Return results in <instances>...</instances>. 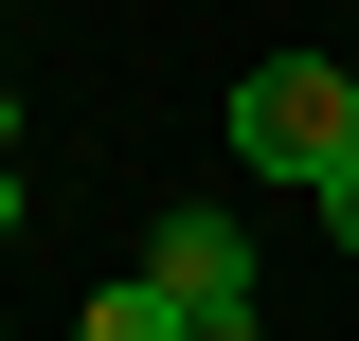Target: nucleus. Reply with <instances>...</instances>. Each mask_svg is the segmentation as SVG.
Instances as JSON below:
<instances>
[{
    "mask_svg": "<svg viewBox=\"0 0 359 341\" xmlns=\"http://www.w3.org/2000/svg\"><path fill=\"white\" fill-rule=\"evenodd\" d=\"M233 162L287 180V198H323V180L359 162V72L341 54H252V72H233Z\"/></svg>",
    "mask_w": 359,
    "mask_h": 341,
    "instance_id": "1",
    "label": "nucleus"
},
{
    "mask_svg": "<svg viewBox=\"0 0 359 341\" xmlns=\"http://www.w3.org/2000/svg\"><path fill=\"white\" fill-rule=\"evenodd\" d=\"M144 288H180V323L252 305V234H233V198H180L162 234H144Z\"/></svg>",
    "mask_w": 359,
    "mask_h": 341,
    "instance_id": "2",
    "label": "nucleus"
},
{
    "mask_svg": "<svg viewBox=\"0 0 359 341\" xmlns=\"http://www.w3.org/2000/svg\"><path fill=\"white\" fill-rule=\"evenodd\" d=\"M72 341H198V323H180V288H90Z\"/></svg>",
    "mask_w": 359,
    "mask_h": 341,
    "instance_id": "3",
    "label": "nucleus"
},
{
    "mask_svg": "<svg viewBox=\"0 0 359 341\" xmlns=\"http://www.w3.org/2000/svg\"><path fill=\"white\" fill-rule=\"evenodd\" d=\"M306 215H323V252H359V162H341V180H323V198H306Z\"/></svg>",
    "mask_w": 359,
    "mask_h": 341,
    "instance_id": "4",
    "label": "nucleus"
},
{
    "mask_svg": "<svg viewBox=\"0 0 359 341\" xmlns=\"http://www.w3.org/2000/svg\"><path fill=\"white\" fill-rule=\"evenodd\" d=\"M0 252H18V162H0Z\"/></svg>",
    "mask_w": 359,
    "mask_h": 341,
    "instance_id": "5",
    "label": "nucleus"
},
{
    "mask_svg": "<svg viewBox=\"0 0 359 341\" xmlns=\"http://www.w3.org/2000/svg\"><path fill=\"white\" fill-rule=\"evenodd\" d=\"M0 144H18V90H0Z\"/></svg>",
    "mask_w": 359,
    "mask_h": 341,
    "instance_id": "6",
    "label": "nucleus"
}]
</instances>
